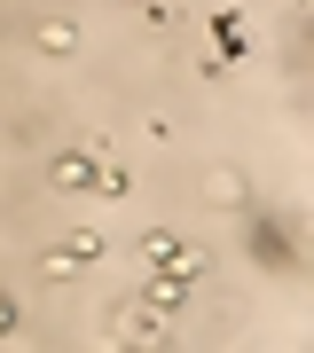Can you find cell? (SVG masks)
<instances>
[{
    "mask_svg": "<svg viewBox=\"0 0 314 353\" xmlns=\"http://www.w3.org/2000/svg\"><path fill=\"white\" fill-rule=\"evenodd\" d=\"M87 173H95L87 157H55V189H79V181H87Z\"/></svg>",
    "mask_w": 314,
    "mask_h": 353,
    "instance_id": "6da1fadb",
    "label": "cell"
},
{
    "mask_svg": "<svg viewBox=\"0 0 314 353\" xmlns=\"http://www.w3.org/2000/svg\"><path fill=\"white\" fill-rule=\"evenodd\" d=\"M71 39H79L71 24H48V32H39V48H48V55H71Z\"/></svg>",
    "mask_w": 314,
    "mask_h": 353,
    "instance_id": "7a4b0ae2",
    "label": "cell"
}]
</instances>
